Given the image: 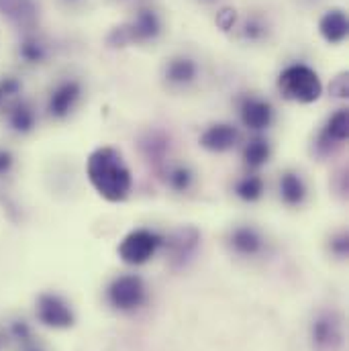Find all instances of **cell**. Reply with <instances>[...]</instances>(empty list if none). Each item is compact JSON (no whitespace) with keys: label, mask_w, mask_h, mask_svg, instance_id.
Masks as SVG:
<instances>
[{"label":"cell","mask_w":349,"mask_h":351,"mask_svg":"<svg viewBox=\"0 0 349 351\" xmlns=\"http://www.w3.org/2000/svg\"><path fill=\"white\" fill-rule=\"evenodd\" d=\"M311 337H313V343L319 351L335 350L341 341V325H339L337 315L335 313H321L313 321Z\"/></svg>","instance_id":"cell-8"},{"label":"cell","mask_w":349,"mask_h":351,"mask_svg":"<svg viewBox=\"0 0 349 351\" xmlns=\"http://www.w3.org/2000/svg\"><path fill=\"white\" fill-rule=\"evenodd\" d=\"M143 149L147 152V158H154L156 162H160L164 158L166 149H168V143H166V139H162L158 135H152L149 141L143 143Z\"/></svg>","instance_id":"cell-24"},{"label":"cell","mask_w":349,"mask_h":351,"mask_svg":"<svg viewBox=\"0 0 349 351\" xmlns=\"http://www.w3.org/2000/svg\"><path fill=\"white\" fill-rule=\"evenodd\" d=\"M237 143H239V131L233 125H227V123L213 125L200 135V145L204 149H208V152H215V154L229 152Z\"/></svg>","instance_id":"cell-13"},{"label":"cell","mask_w":349,"mask_h":351,"mask_svg":"<svg viewBox=\"0 0 349 351\" xmlns=\"http://www.w3.org/2000/svg\"><path fill=\"white\" fill-rule=\"evenodd\" d=\"M21 351H43L37 343H35V339H31V341H27V343H23V346H19Z\"/></svg>","instance_id":"cell-30"},{"label":"cell","mask_w":349,"mask_h":351,"mask_svg":"<svg viewBox=\"0 0 349 351\" xmlns=\"http://www.w3.org/2000/svg\"><path fill=\"white\" fill-rule=\"evenodd\" d=\"M86 174L96 192L108 202H123L131 192V172L112 147H98L90 154Z\"/></svg>","instance_id":"cell-1"},{"label":"cell","mask_w":349,"mask_h":351,"mask_svg":"<svg viewBox=\"0 0 349 351\" xmlns=\"http://www.w3.org/2000/svg\"><path fill=\"white\" fill-rule=\"evenodd\" d=\"M349 133V117L348 108H339L325 125L323 133L319 135V141H317V147L321 154H329L333 147L341 145L346 139H348Z\"/></svg>","instance_id":"cell-12"},{"label":"cell","mask_w":349,"mask_h":351,"mask_svg":"<svg viewBox=\"0 0 349 351\" xmlns=\"http://www.w3.org/2000/svg\"><path fill=\"white\" fill-rule=\"evenodd\" d=\"M0 16L16 29H33L39 19L35 0H0Z\"/></svg>","instance_id":"cell-9"},{"label":"cell","mask_w":349,"mask_h":351,"mask_svg":"<svg viewBox=\"0 0 349 351\" xmlns=\"http://www.w3.org/2000/svg\"><path fill=\"white\" fill-rule=\"evenodd\" d=\"M37 319L51 329H68L76 321L72 306L60 294L51 292H45L37 298Z\"/></svg>","instance_id":"cell-6"},{"label":"cell","mask_w":349,"mask_h":351,"mask_svg":"<svg viewBox=\"0 0 349 351\" xmlns=\"http://www.w3.org/2000/svg\"><path fill=\"white\" fill-rule=\"evenodd\" d=\"M331 92H333L335 96H339V98H346V96H348V78H346V74L339 76V78L331 84Z\"/></svg>","instance_id":"cell-29"},{"label":"cell","mask_w":349,"mask_h":351,"mask_svg":"<svg viewBox=\"0 0 349 351\" xmlns=\"http://www.w3.org/2000/svg\"><path fill=\"white\" fill-rule=\"evenodd\" d=\"M10 337L14 339V343L23 346V343L33 339V331H31V327L25 321H14L10 325Z\"/></svg>","instance_id":"cell-25"},{"label":"cell","mask_w":349,"mask_h":351,"mask_svg":"<svg viewBox=\"0 0 349 351\" xmlns=\"http://www.w3.org/2000/svg\"><path fill=\"white\" fill-rule=\"evenodd\" d=\"M2 100H6V98H4V94H2V90H0V104H2Z\"/></svg>","instance_id":"cell-31"},{"label":"cell","mask_w":349,"mask_h":351,"mask_svg":"<svg viewBox=\"0 0 349 351\" xmlns=\"http://www.w3.org/2000/svg\"><path fill=\"white\" fill-rule=\"evenodd\" d=\"M235 21H237V14H235V10H233V8H223V10L217 14V25H219L223 31L233 29Z\"/></svg>","instance_id":"cell-26"},{"label":"cell","mask_w":349,"mask_h":351,"mask_svg":"<svg viewBox=\"0 0 349 351\" xmlns=\"http://www.w3.org/2000/svg\"><path fill=\"white\" fill-rule=\"evenodd\" d=\"M235 194L245 202H256L263 194V180L260 176H245L237 182Z\"/></svg>","instance_id":"cell-21"},{"label":"cell","mask_w":349,"mask_h":351,"mask_svg":"<svg viewBox=\"0 0 349 351\" xmlns=\"http://www.w3.org/2000/svg\"><path fill=\"white\" fill-rule=\"evenodd\" d=\"M164 76H166L168 84H172V86H186V84H190V82L196 80L198 66H196L194 60L180 56V58H174V60L168 62Z\"/></svg>","instance_id":"cell-17"},{"label":"cell","mask_w":349,"mask_h":351,"mask_svg":"<svg viewBox=\"0 0 349 351\" xmlns=\"http://www.w3.org/2000/svg\"><path fill=\"white\" fill-rule=\"evenodd\" d=\"M12 166H14V158H12V154H10L8 149H0V176L10 174Z\"/></svg>","instance_id":"cell-28"},{"label":"cell","mask_w":349,"mask_h":351,"mask_svg":"<svg viewBox=\"0 0 349 351\" xmlns=\"http://www.w3.org/2000/svg\"><path fill=\"white\" fill-rule=\"evenodd\" d=\"M160 33H162V21H160L158 12L152 8H141L135 14L133 23H129L112 33L110 43H115V45H127L131 41L145 43V41H154Z\"/></svg>","instance_id":"cell-4"},{"label":"cell","mask_w":349,"mask_h":351,"mask_svg":"<svg viewBox=\"0 0 349 351\" xmlns=\"http://www.w3.org/2000/svg\"><path fill=\"white\" fill-rule=\"evenodd\" d=\"M70 2H76V0H70Z\"/></svg>","instance_id":"cell-32"},{"label":"cell","mask_w":349,"mask_h":351,"mask_svg":"<svg viewBox=\"0 0 349 351\" xmlns=\"http://www.w3.org/2000/svg\"><path fill=\"white\" fill-rule=\"evenodd\" d=\"M269 143L263 137H254L245 147H243V162L250 168H262L263 164L269 160Z\"/></svg>","instance_id":"cell-20"},{"label":"cell","mask_w":349,"mask_h":351,"mask_svg":"<svg viewBox=\"0 0 349 351\" xmlns=\"http://www.w3.org/2000/svg\"><path fill=\"white\" fill-rule=\"evenodd\" d=\"M162 243L164 239L156 231L135 229L119 243V258L129 265H141L156 256Z\"/></svg>","instance_id":"cell-3"},{"label":"cell","mask_w":349,"mask_h":351,"mask_svg":"<svg viewBox=\"0 0 349 351\" xmlns=\"http://www.w3.org/2000/svg\"><path fill=\"white\" fill-rule=\"evenodd\" d=\"M278 90L288 100L311 104L321 98L323 84H321L319 74L313 68L304 64H292L278 76Z\"/></svg>","instance_id":"cell-2"},{"label":"cell","mask_w":349,"mask_h":351,"mask_svg":"<svg viewBox=\"0 0 349 351\" xmlns=\"http://www.w3.org/2000/svg\"><path fill=\"white\" fill-rule=\"evenodd\" d=\"M241 121L252 131H263L274 121V108L267 100L260 96H245L239 104Z\"/></svg>","instance_id":"cell-10"},{"label":"cell","mask_w":349,"mask_h":351,"mask_svg":"<svg viewBox=\"0 0 349 351\" xmlns=\"http://www.w3.org/2000/svg\"><path fill=\"white\" fill-rule=\"evenodd\" d=\"M108 302L117 308V311H135L145 302L147 290L145 284L139 276L135 274H127V276H119L110 282L108 290H106Z\"/></svg>","instance_id":"cell-5"},{"label":"cell","mask_w":349,"mask_h":351,"mask_svg":"<svg viewBox=\"0 0 349 351\" xmlns=\"http://www.w3.org/2000/svg\"><path fill=\"white\" fill-rule=\"evenodd\" d=\"M229 245L235 254L239 256H245V258H254L258 254H262L263 250V237L260 235L258 229L254 227H237L231 231L229 235Z\"/></svg>","instance_id":"cell-14"},{"label":"cell","mask_w":349,"mask_h":351,"mask_svg":"<svg viewBox=\"0 0 349 351\" xmlns=\"http://www.w3.org/2000/svg\"><path fill=\"white\" fill-rule=\"evenodd\" d=\"M319 33L321 37L331 43L337 45L348 37V16L341 8H333L329 12H325L319 21Z\"/></svg>","instance_id":"cell-16"},{"label":"cell","mask_w":349,"mask_h":351,"mask_svg":"<svg viewBox=\"0 0 349 351\" xmlns=\"http://www.w3.org/2000/svg\"><path fill=\"white\" fill-rule=\"evenodd\" d=\"M19 58L25 62V64H43L47 60V47L41 39L37 37H25L21 43H19Z\"/></svg>","instance_id":"cell-19"},{"label":"cell","mask_w":349,"mask_h":351,"mask_svg":"<svg viewBox=\"0 0 349 351\" xmlns=\"http://www.w3.org/2000/svg\"><path fill=\"white\" fill-rule=\"evenodd\" d=\"M280 196L288 206H300L306 198L304 180L296 172H284L280 178Z\"/></svg>","instance_id":"cell-18"},{"label":"cell","mask_w":349,"mask_h":351,"mask_svg":"<svg viewBox=\"0 0 349 351\" xmlns=\"http://www.w3.org/2000/svg\"><path fill=\"white\" fill-rule=\"evenodd\" d=\"M241 35H243L245 41L258 43V41H262L263 37L267 35V25L263 23L260 16H252V19H248V23L243 25Z\"/></svg>","instance_id":"cell-23"},{"label":"cell","mask_w":349,"mask_h":351,"mask_svg":"<svg viewBox=\"0 0 349 351\" xmlns=\"http://www.w3.org/2000/svg\"><path fill=\"white\" fill-rule=\"evenodd\" d=\"M331 252L337 256V258H346L349 252V241H348V235L346 233H341V235H337V237H333L331 239Z\"/></svg>","instance_id":"cell-27"},{"label":"cell","mask_w":349,"mask_h":351,"mask_svg":"<svg viewBox=\"0 0 349 351\" xmlns=\"http://www.w3.org/2000/svg\"><path fill=\"white\" fill-rule=\"evenodd\" d=\"M6 121L14 133L27 135L35 129L37 114H35V108L27 100H12L6 106Z\"/></svg>","instance_id":"cell-15"},{"label":"cell","mask_w":349,"mask_h":351,"mask_svg":"<svg viewBox=\"0 0 349 351\" xmlns=\"http://www.w3.org/2000/svg\"><path fill=\"white\" fill-rule=\"evenodd\" d=\"M198 241H200V235L192 227H186V229L176 231L174 235L170 237V241H168L172 265L174 267H182V265H186V263L190 262L192 256L198 250Z\"/></svg>","instance_id":"cell-11"},{"label":"cell","mask_w":349,"mask_h":351,"mask_svg":"<svg viewBox=\"0 0 349 351\" xmlns=\"http://www.w3.org/2000/svg\"><path fill=\"white\" fill-rule=\"evenodd\" d=\"M82 96V86L78 80H64L51 90L47 100V112L53 119H66L78 104Z\"/></svg>","instance_id":"cell-7"},{"label":"cell","mask_w":349,"mask_h":351,"mask_svg":"<svg viewBox=\"0 0 349 351\" xmlns=\"http://www.w3.org/2000/svg\"><path fill=\"white\" fill-rule=\"evenodd\" d=\"M166 182L170 184V188L176 190V192H186V190H190V186L194 182V174L186 166H172V168H168Z\"/></svg>","instance_id":"cell-22"}]
</instances>
